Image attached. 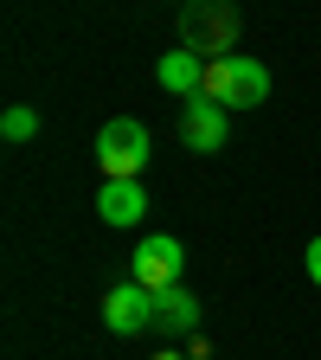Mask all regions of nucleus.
Returning a JSON list of instances; mask_svg holds the SVG:
<instances>
[{"label":"nucleus","instance_id":"1","mask_svg":"<svg viewBox=\"0 0 321 360\" xmlns=\"http://www.w3.org/2000/svg\"><path fill=\"white\" fill-rule=\"evenodd\" d=\"M238 32H244V13L232 0H187L180 7V45L199 52V58H232Z\"/></svg>","mask_w":321,"mask_h":360},{"label":"nucleus","instance_id":"2","mask_svg":"<svg viewBox=\"0 0 321 360\" xmlns=\"http://www.w3.org/2000/svg\"><path fill=\"white\" fill-rule=\"evenodd\" d=\"M199 97H212V103H225V110H257V103H270V71H263L257 58H244V52L206 58Z\"/></svg>","mask_w":321,"mask_h":360},{"label":"nucleus","instance_id":"3","mask_svg":"<svg viewBox=\"0 0 321 360\" xmlns=\"http://www.w3.org/2000/svg\"><path fill=\"white\" fill-rule=\"evenodd\" d=\"M148 155H155V142H148L142 116H110L97 129V167H103V180H142Z\"/></svg>","mask_w":321,"mask_h":360},{"label":"nucleus","instance_id":"4","mask_svg":"<svg viewBox=\"0 0 321 360\" xmlns=\"http://www.w3.org/2000/svg\"><path fill=\"white\" fill-rule=\"evenodd\" d=\"M129 277L142 290H173L180 277H187V245H180L173 232H148L142 245H135V257H129Z\"/></svg>","mask_w":321,"mask_h":360},{"label":"nucleus","instance_id":"5","mask_svg":"<svg viewBox=\"0 0 321 360\" xmlns=\"http://www.w3.org/2000/svg\"><path fill=\"white\" fill-rule=\"evenodd\" d=\"M225 135H232V110L212 103V97H187V110H180V142H187V155H218Z\"/></svg>","mask_w":321,"mask_h":360},{"label":"nucleus","instance_id":"6","mask_svg":"<svg viewBox=\"0 0 321 360\" xmlns=\"http://www.w3.org/2000/svg\"><path fill=\"white\" fill-rule=\"evenodd\" d=\"M103 328L110 335H142V328H155V290H142V283H116L110 296H103Z\"/></svg>","mask_w":321,"mask_h":360},{"label":"nucleus","instance_id":"7","mask_svg":"<svg viewBox=\"0 0 321 360\" xmlns=\"http://www.w3.org/2000/svg\"><path fill=\"white\" fill-rule=\"evenodd\" d=\"M142 212H148L142 180H103V187H97V219H103V225L129 232V225H142Z\"/></svg>","mask_w":321,"mask_h":360},{"label":"nucleus","instance_id":"8","mask_svg":"<svg viewBox=\"0 0 321 360\" xmlns=\"http://www.w3.org/2000/svg\"><path fill=\"white\" fill-rule=\"evenodd\" d=\"M155 84L167 90V97H199V84H206V58L199 52H187V45H180V52H161V65H155Z\"/></svg>","mask_w":321,"mask_h":360},{"label":"nucleus","instance_id":"9","mask_svg":"<svg viewBox=\"0 0 321 360\" xmlns=\"http://www.w3.org/2000/svg\"><path fill=\"white\" fill-rule=\"evenodd\" d=\"M199 328V296L187 283L155 290V335H193Z\"/></svg>","mask_w":321,"mask_h":360},{"label":"nucleus","instance_id":"10","mask_svg":"<svg viewBox=\"0 0 321 360\" xmlns=\"http://www.w3.org/2000/svg\"><path fill=\"white\" fill-rule=\"evenodd\" d=\"M0 135H7V142H32V135H39V110L13 103L7 116H0Z\"/></svg>","mask_w":321,"mask_h":360},{"label":"nucleus","instance_id":"11","mask_svg":"<svg viewBox=\"0 0 321 360\" xmlns=\"http://www.w3.org/2000/svg\"><path fill=\"white\" fill-rule=\"evenodd\" d=\"M302 270H308V283L321 290V238H308V251H302Z\"/></svg>","mask_w":321,"mask_h":360},{"label":"nucleus","instance_id":"12","mask_svg":"<svg viewBox=\"0 0 321 360\" xmlns=\"http://www.w3.org/2000/svg\"><path fill=\"white\" fill-rule=\"evenodd\" d=\"M155 360H180V354H155Z\"/></svg>","mask_w":321,"mask_h":360}]
</instances>
